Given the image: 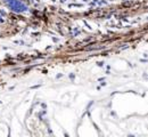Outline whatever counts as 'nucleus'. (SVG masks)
<instances>
[]
</instances>
